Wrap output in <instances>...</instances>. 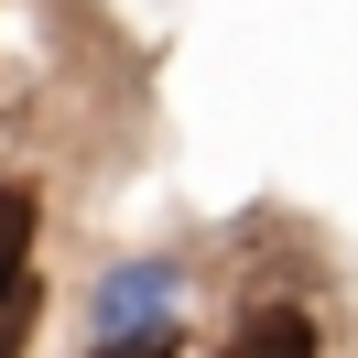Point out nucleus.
<instances>
[{
    "label": "nucleus",
    "mask_w": 358,
    "mask_h": 358,
    "mask_svg": "<svg viewBox=\"0 0 358 358\" xmlns=\"http://www.w3.org/2000/svg\"><path fill=\"white\" fill-rule=\"evenodd\" d=\"M163 315H174V271H163V261H120L109 282H98L87 348H131V336H163Z\"/></svg>",
    "instance_id": "obj_1"
},
{
    "label": "nucleus",
    "mask_w": 358,
    "mask_h": 358,
    "mask_svg": "<svg viewBox=\"0 0 358 358\" xmlns=\"http://www.w3.org/2000/svg\"><path fill=\"white\" fill-rule=\"evenodd\" d=\"M33 228H44V196L33 185H0V326L33 293Z\"/></svg>",
    "instance_id": "obj_3"
},
{
    "label": "nucleus",
    "mask_w": 358,
    "mask_h": 358,
    "mask_svg": "<svg viewBox=\"0 0 358 358\" xmlns=\"http://www.w3.org/2000/svg\"><path fill=\"white\" fill-rule=\"evenodd\" d=\"M87 358H174V326H163V336H131V348H87Z\"/></svg>",
    "instance_id": "obj_4"
},
{
    "label": "nucleus",
    "mask_w": 358,
    "mask_h": 358,
    "mask_svg": "<svg viewBox=\"0 0 358 358\" xmlns=\"http://www.w3.org/2000/svg\"><path fill=\"white\" fill-rule=\"evenodd\" d=\"M217 358H315V315L293 304V293H261V304L228 326V348Z\"/></svg>",
    "instance_id": "obj_2"
}]
</instances>
